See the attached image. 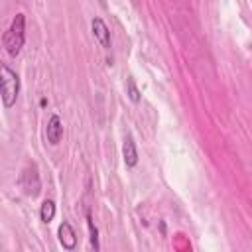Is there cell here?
<instances>
[{
    "mask_svg": "<svg viewBox=\"0 0 252 252\" xmlns=\"http://www.w3.org/2000/svg\"><path fill=\"white\" fill-rule=\"evenodd\" d=\"M39 217L43 222H51L53 217H55V203L51 199H45L41 203V209H39Z\"/></svg>",
    "mask_w": 252,
    "mask_h": 252,
    "instance_id": "obj_8",
    "label": "cell"
},
{
    "mask_svg": "<svg viewBox=\"0 0 252 252\" xmlns=\"http://www.w3.org/2000/svg\"><path fill=\"white\" fill-rule=\"evenodd\" d=\"M45 138H47V142L53 144V146L61 142V138H63V122H61V118H59L57 114L49 116V120H47V124H45Z\"/></svg>",
    "mask_w": 252,
    "mask_h": 252,
    "instance_id": "obj_5",
    "label": "cell"
},
{
    "mask_svg": "<svg viewBox=\"0 0 252 252\" xmlns=\"http://www.w3.org/2000/svg\"><path fill=\"white\" fill-rule=\"evenodd\" d=\"M126 91H128V98H130L132 102H140V98H142V96H140V91H138V87L134 85V81H132V79L128 81Z\"/></svg>",
    "mask_w": 252,
    "mask_h": 252,
    "instance_id": "obj_10",
    "label": "cell"
},
{
    "mask_svg": "<svg viewBox=\"0 0 252 252\" xmlns=\"http://www.w3.org/2000/svg\"><path fill=\"white\" fill-rule=\"evenodd\" d=\"M18 185L22 187V191L28 195V197H37L39 191H41V181H39V171H37V165L35 163H28L22 173H20V179H18Z\"/></svg>",
    "mask_w": 252,
    "mask_h": 252,
    "instance_id": "obj_3",
    "label": "cell"
},
{
    "mask_svg": "<svg viewBox=\"0 0 252 252\" xmlns=\"http://www.w3.org/2000/svg\"><path fill=\"white\" fill-rule=\"evenodd\" d=\"M91 30H93L94 39H96L104 49H110L112 39H110V30H108V26L104 24V20H102V18H93V22H91Z\"/></svg>",
    "mask_w": 252,
    "mask_h": 252,
    "instance_id": "obj_4",
    "label": "cell"
},
{
    "mask_svg": "<svg viewBox=\"0 0 252 252\" xmlns=\"http://www.w3.org/2000/svg\"><path fill=\"white\" fill-rule=\"evenodd\" d=\"M20 93V77L8 65L0 63V98L6 108H12L18 100Z\"/></svg>",
    "mask_w": 252,
    "mask_h": 252,
    "instance_id": "obj_2",
    "label": "cell"
},
{
    "mask_svg": "<svg viewBox=\"0 0 252 252\" xmlns=\"http://www.w3.org/2000/svg\"><path fill=\"white\" fill-rule=\"evenodd\" d=\"M24 41H26V16L20 12V14L14 16L12 24H10L8 30L4 32V35H2V45H4V49H6L8 55L16 57V55L22 51Z\"/></svg>",
    "mask_w": 252,
    "mask_h": 252,
    "instance_id": "obj_1",
    "label": "cell"
},
{
    "mask_svg": "<svg viewBox=\"0 0 252 252\" xmlns=\"http://www.w3.org/2000/svg\"><path fill=\"white\" fill-rule=\"evenodd\" d=\"M87 226H89V238H91V246L94 248V250H98V228L94 226V220H93V217L91 215H87Z\"/></svg>",
    "mask_w": 252,
    "mask_h": 252,
    "instance_id": "obj_9",
    "label": "cell"
},
{
    "mask_svg": "<svg viewBox=\"0 0 252 252\" xmlns=\"http://www.w3.org/2000/svg\"><path fill=\"white\" fill-rule=\"evenodd\" d=\"M122 158H124L126 167H134L138 163V150H136V144H134L132 136H128L122 144Z\"/></svg>",
    "mask_w": 252,
    "mask_h": 252,
    "instance_id": "obj_7",
    "label": "cell"
},
{
    "mask_svg": "<svg viewBox=\"0 0 252 252\" xmlns=\"http://www.w3.org/2000/svg\"><path fill=\"white\" fill-rule=\"evenodd\" d=\"M57 236H59V244H61L65 250H75V246H77V234H75L73 226H71L67 220H63V222L59 224Z\"/></svg>",
    "mask_w": 252,
    "mask_h": 252,
    "instance_id": "obj_6",
    "label": "cell"
}]
</instances>
